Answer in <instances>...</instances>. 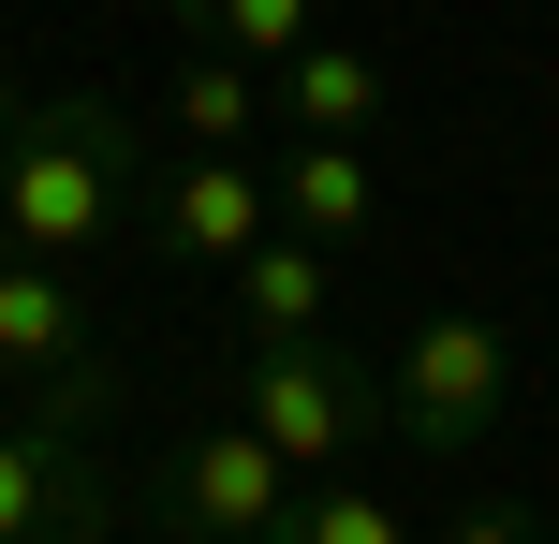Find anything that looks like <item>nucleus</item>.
<instances>
[{"mask_svg":"<svg viewBox=\"0 0 559 544\" xmlns=\"http://www.w3.org/2000/svg\"><path fill=\"white\" fill-rule=\"evenodd\" d=\"M265 88H280V118H295V133H354V147L383 133V59H368V45H338V29H309V45L280 59Z\"/></svg>","mask_w":559,"mask_h":544,"instance_id":"10","label":"nucleus"},{"mask_svg":"<svg viewBox=\"0 0 559 544\" xmlns=\"http://www.w3.org/2000/svg\"><path fill=\"white\" fill-rule=\"evenodd\" d=\"M265 544H427V530H413V500H397L383 471H324V486H295V516Z\"/></svg>","mask_w":559,"mask_h":544,"instance_id":"12","label":"nucleus"},{"mask_svg":"<svg viewBox=\"0 0 559 544\" xmlns=\"http://www.w3.org/2000/svg\"><path fill=\"white\" fill-rule=\"evenodd\" d=\"M265 177H280V235H309V251H354V235L383 221V177H368L354 133H295Z\"/></svg>","mask_w":559,"mask_h":544,"instance_id":"8","label":"nucleus"},{"mask_svg":"<svg viewBox=\"0 0 559 544\" xmlns=\"http://www.w3.org/2000/svg\"><path fill=\"white\" fill-rule=\"evenodd\" d=\"M133 235H147L163 265H236V251H265V235H280L265 147H192L177 177H147V192H133Z\"/></svg>","mask_w":559,"mask_h":544,"instance_id":"7","label":"nucleus"},{"mask_svg":"<svg viewBox=\"0 0 559 544\" xmlns=\"http://www.w3.org/2000/svg\"><path fill=\"white\" fill-rule=\"evenodd\" d=\"M265 104H280L265 59H236V45H177V74H163V118H177L192 147H251Z\"/></svg>","mask_w":559,"mask_h":544,"instance_id":"11","label":"nucleus"},{"mask_svg":"<svg viewBox=\"0 0 559 544\" xmlns=\"http://www.w3.org/2000/svg\"><path fill=\"white\" fill-rule=\"evenodd\" d=\"M222 310H236V339H324V324H338V251L265 235V251L222 265Z\"/></svg>","mask_w":559,"mask_h":544,"instance_id":"9","label":"nucleus"},{"mask_svg":"<svg viewBox=\"0 0 559 544\" xmlns=\"http://www.w3.org/2000/svg\"><path fill=\"white\" fill-rule=\"evenodd\" d=\"M0 383H15L29 412H74V427L118 412V353H104V324H88V265L0 251Z\"/></svg>","mask_w":559,"mask_h":544,"instance_id":"4","label":"nucleus"},{"mask_svg":"<svg viewBox=\"0 0 559 544\" xmlns=\"http://www.w3.org/2000/svg\"><path fill=\"white\" fill-rule=\"evenodd\" d=\"M0 221L45 265H88L104 235H133V104L0 74Z\"/></svg>","mask_w":559,"mask_h":544,"instance_id":"1","label":"nucleus"},{"mask_svg":"<svg viewBox=\"0 0 559 544\" xmlns=\"http://www.w3.org/2000/svg\"><path fill=\"white\" fill-rule=\"evenodd\" d=\"M222 412H251L280 457L324 486V471H354L368 442H383V368L338 353V324H324V339H236L222 353Z\"/></svg>","mask_w":559,"mask_h":544,"instance_id":"2","label":"nucleus"},{"mask_svg":"<svg viewBox=\"0 0 559 544\" xmlns=\"http://www.w3.org/2000/svg\"><path fill=\"white\" fill-rule=\"evenodd\" d=\"M0 251H15V221H0Z\"/></svg>","mask_w":559,"mask_h":544,"instance_id":"15","label":"nucleus"},{"mask_svg":"<svg viewBox=\"0 0 559 544\" xmlns=\"http://www.w3.org/2000/svg\"><path fill=\"white\" fill-rule=\"evenodd\" d=\"M0 544H118L104 427H74V412H15L0 427Z\"/></svg>","mask_w":559,"mask_h":544,"instance_id":"6","label":"nucleus"},{"mask_svg":"<svg viewBox=\"0 0 559 544\" xmlns=\"http://www.w3.org/2000/svg\"><path fill=\"white\" fill-rule=\"evenodd\" d=\"M309 29H324V0H177V45H236V59H295Z\"/></svg>","mask_w":559,"mask_h":544,"instance_id":"13","label":"nucleus"},{"mask_svg":"<svg viewBox=\"0 0 559 544\" xmlns=\"http://www.w3.org/2000/svg\"><path fill=\"white\" fill-rule=\"evenodd\" d=\"M442 544H545V516H531V500H456Z\"/></svg>","mask_w":559,"mask_h":544,"instance_id":"14","label":"nucleus"},{"mask_svg":"<svg viewBox=\"0 0 559 544\" xmlns=\"http://www.w3.org/2000/svg\"><path fill=\"white\" fill-rule=\"evenodd\" d=\"M295 486H309V471L280 457L251 412H206V427L147 471V516H163L177 544H265L280 516H295Z\"/></svg>","mask_w":559,"mask_h":544,"instance_id":"5","label":"nucleus"},{"mask_svg":"<svg viewBox=\"0 0 559 544\" xmlns=\"http://www.w3.org/2000/svg\"><path fill=\"white\" fill-rule=\"evenodd\" d=\"M501 412H515V339L486 310H427L413 339L383 353V442H413V457H486L501 442Z\"/></svg>","mask_w":559,"mask_h":544,"instance_id":"3","label":"nucleus"}]
</instances>
